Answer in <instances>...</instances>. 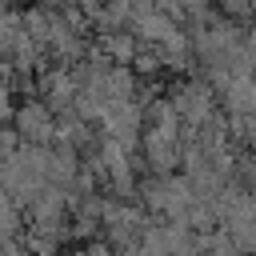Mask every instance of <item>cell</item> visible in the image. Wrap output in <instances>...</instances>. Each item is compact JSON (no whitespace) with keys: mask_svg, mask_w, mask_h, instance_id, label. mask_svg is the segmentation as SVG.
I'll return each instance as SVG.
<instances>
[{"mask_svg":"<svg viewBox=\"0 0 256 256\" xmlns=\"http://www.w3.org/2000/svg\"><path fill=\"white\" fill-rule=\"evenodd\" d=\"M0 128H4V124H0Z\"/></svg>","mask_w":256,"mask_h":256,"instance_id":"cell-5","label":"cell"},{"mask_svg":"<svg viewBox=\"0 0 256 256\" xmlns=\"http://www.w3.org/2000/svg\"><path fill=\"white\" fill-rule=\"evenodd\" d=\"M52 124L56 116L40 104V96H24L12 108V132L20 136V144H52Z\"/></svg>","mask_w":256,"mask_h":256,"instance_id":"cell-1","label":"cell"},{"mask_svg":"<svg viewBox=\"0 0 256 256\" xmlns=\"http://www.w3.org/2000/svg\"><path fill=\"white\" fill-rule=\"evenodd\" d=\"M12 108H16V100H12V88H8V80L0 76V124H4V120H12Z\"/></svg>","mask_w":256,"mask_h":256,"instance_id":"cell-3","label":"cell"},{"mask_svg":"<svg viewBox=\"0 0 256 256\" xmlns=\"http://www.w3.org/2000/svg\"><path fill=\"white\" fill-rule=\"evenodd\" d=\"M16 148H20V136H16L12 128H0V160H12Z\"/></svg>","mask_w":256,"mask_h":256,"instance_id":"cell-2","label":"cell"},{"mask_svg":"<svg viewBox=\"0 0 256 256\" xmlns=\"http://www.w3.org/2000/svg\"><path fill=\"white\" fill-rule=\"evenodd\" d=\"M12 256H32V252H28V248H24V244H20V248H16V252H12Z\"/></svg>","mask_w":256,"mask_h":256,"instance_id":"cell-4","label":"cell"}]
</instances>
